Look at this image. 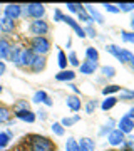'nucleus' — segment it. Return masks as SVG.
Wrapping results in <instances>:
<instances>
[{"label":"nucleus","mask_w":134,"mask_h":151,"mask_svg":"<svg viewBox=\"0 0 134 151\" xmlns=\"http://www.w3.org/2000/svg\"><path fill=\"white\" fill-rule=\"evenodd\" d=\"M32 151H54V143L47 138H40V136H35L32 139V145H30Z\"/></svg>","instance_id":"nucleus-1"},{"label":"nucleus","mask_w":134,"mask_h":151,"mask_svg":"<svg viewBox=\"0 0 134 151\" xmlns=\"http://www.w3.org/2000/svg\"><path fill=\"white\" fill-rule=\"evenodd\" d=\"M49 49H50V42H49L47 39L44 37H34L32 40V50L35 52V54H45V52H49Z\"/></svg>","instance_id":"nucleus-2"},{"label":"nucleus","mask_w":134,"mask_h":151,"mask_svg":"<svg viewBox=\"0 0 134 151\" xmlns=\"http://www.w3.org/2000/svg\"><path fill=\"white\" fill-rule=\"evenodd\" d=\"M47 30H49V25H47L45 20L37 19V20H34L32 24H30V32L37 34L35 37H42V34H47Z\"/></svg>","instance_id":"nucleus-3"},{"label":"nucleus","mask_w":134,"mask_h":151,"mask_svg":"<svg viewBox=\"0 0 134 151\" xmlns=\"http://www.w3.org/2000/svg\"><path fill=\"white\" fill-rule=\"evenodd\" d=\"M44 12H45V9H44V5H40V4H29V5H25V14L34 17L35 20H37V19H42Z\"/></svg>","instance_id":"nucleus-4"},{"label":"nucleus","mask_w":134,"mask_h":151,"mask_svg":"<svg viewBox=\"0 0 134 151\" xmlns=\"http://www.w3.org/2000/svg\"><path fill=\"white\" fill-rule=\"evenodd\" d=\"M62 20H64L65 24H67V25H70V29H72V30H74V32L77 34V35H79L80 39H82V37H86V32H84V29L80 27V25L74 20V19H72V17L64 15V19H62Z\"/></svg>","instance_id":"nucleus-5"},{"label":"nucleus","mask_w":134,"mask_h":151,"mask_svg":"<svg viewBox=\"0 0 134 151\" xmlns=\"http://www.w3.org/2000/svg\"><path fill=\"white\" fill-rule=\"evenodd\" d=\"M20 14H22V7L20 5H14V4H10V5L5 7V19H9V20H15Z\"/></svg>","instance_id":"nucleus-6"},{"label":"nucleus","mask_w":134,"mask_h":151,"mask_svg":"<svg viewBox=\"0 0 134 151\" xmlns=\"http://www.w3.org/2000/svg\"><path fill=\"white\" fill-rule=\"evenodd\" d=\"M35 52L32 49H27V50H22V59H20V65H32L34 59H35Z\"/></svg>","instance_id":"nucleus-7"},{"label":"nucleus","mask_w":134,"mask_h":151,"mask_svg":"<svg viewBox=\"0 0 134 151\" xmlns=\"http://www.w3.org/2000/svg\"><path fill=\"white\" fill-rule=\"evenodd\" d=\"M133 128H134V123L128 118V116L121 118V121H119V131H121L123 134H126V133H131V131H133Z\"/></svg>","instance_id":"nucleus-8"},{"label":"nucleus","mask_w":134,"mask_h":151,"mask_svg":"<svg viewBox=\"0 0 134 151\" xmlns=\"http://www.w3.org/2000/svg\"><path fill=\"white\" fill-rule=\"evenodd\" d=\"M32 101H34V103H37V104L44 103V104H47V106H52V99H50V97H49L44 91H37V92H35L34 97H32Z\"/></svg>","instance_id":"nucleus-9"},{"label":"nucleus","mask_w":134,"mask_h":151,"mask_svg":"<svg viewBox=\"0 0 134 151\" xmlns=\"http://www.w3.org/2000/svg\"><path fill=\"white\" fill-rule=\"evenodd\" d=\"M15 116L22 121H27V123H34L35 121V114L30 111V109H22V111H17Z\"/></svg>","instance_id":"nucleus-10"},{"label":"nucleus","mask_w":134,"mask_h":151,"mask_svg":"<svg viewBox=\"0 0 134 151\" xmlns=\"http://www.w3.org/2000/svg\"><path fill=\"white\" fill-rule=\"evenodd\" d=\"M123 141H124V134L119 129H114V131H111V133H109V143H111L113 146L121 145Z\"/></svg>","instance_id":"nucleus-11"},{"label":"nucleus","mask_w":134,"mask_h":151,"mask_svg":"<svg viewBox=\"0 0 134 151\" xmlns=\"http://www.w3.org/2000/svg\"><path fill=\"white\" fill-rule=\"evenodd\" d=\"M96 69H97V62H94V60H86L80 65V72L82 74H94Z\"/></svg>","instance_id":"nucleus-12"},{"label":"nucleus","mask_w":134,"mask_h":151,"mask_svg":"<svg viewBox=\"0 0 134 151\" xmlns=\"http://www.w3.org/2000/svg\"><path fill=\"white\" fill-rule=\"evenodd\" d=\"M79 150L80 151H94L96 150V145L91 138H82L80 139V145H79Z\"/></svg>","instance_id":"nucleus-13"},{"label":"nucleus","mask_w":134,"mask_h":151,"mask_svg":"<svg viewBox=\"0 0 134 151\" xmlns=\"http://www.w3.org/2000/svg\"><path fill=\"white\" fill-rule=\"evenodd\" d=\"M10 44L7 42L5 39H0V59H5L10 55Z\"/></svg>","instance_id":"nucleus-14"},{"label":"nucleus","mask_w":134,"mask_h":151,"mask_svg":"<svg viewBox=\"0 0 134 151\" xmlns=\"http://www.w3.org/2000/svg\"><path fill=\"white\" fill-rule=\"evenodd\" d=\"M75 77L74 70H60L59 74H55V79L57 81H72Z\"/></svg>","instance_id":"nucleus-15"},{"label":"nucleus","mask_w":134,"mask_h":151,"mask_svg":"<svg viewBox=\"0 0 134 151\" xmlns=\"http://www.w3.org/2000/svg\"><path fill=\"white\" fill-rule=\"evenodd\" d=\"M106 49H107V52H111V54H113L118 60H121V62H126V60H124V57H123V50H121L118 45H113V44H111V45H107Z\"/></svg>","instance_id":"nucleus-16"},{"label":"nucleus","mask_w":134,"mask_h":151,"mask_svg":"<svg viewBox=\"0 0 134 151\" xmlns=\"http://www.w3.org/2000/svg\"><path fill=\"white\" fill-rule=\"evenodd\" d=\"M67 106L70 111H79L80 109V99L77 96H69L67 97Z\"/></svg>","instance_id":"nucleus-17"},{"label":"nucleus","mask_w":134,"mask_h":151,"mask_svg":"<svg viewBox=\"0 0 134 151\" xmlns=\"http://www.w3.org/2000/svg\"><path fill=\"white\" fill-rule=\"evenodd\" d=\"M35 72H39V70H42L44 67H45V59H44L42 55H35V59H34L32 65H30Z\"/></svg>","instance_id":"nucleus-18"},{"label":"nucleus","mask_w":134,"mask_h":151,"mask_svg":"<svg viewBox=\"0 0 134 151\" xmlns=\"http://www.w3.org/2000/svg\"><path fill=\"white\" fill-rule=\"evenodd\" d=\"M84 7H86L87 12L91 14V15H89L91 19H96V20L99 22V24H104V17H102L101 14H99V12H97L96 9H94V7H92V5H84Z\"/></svg>","instance_id":"nucleus-19"},{"label":"nucleus","mask_w":134,"mask_h":151,"mask_svg":"<svg viewBox=\"0 0 134 151\" xmlns=\"http://www.w3.org/2000/svg\"><path fill=\"white\" fill-rule=\"evenodd\" d=\"M0 29L4 30V32H10V30H14V20H9V19H2L0 20Z\"/></svg>","instance_id":"nucleus-20"},{"label":"nucleus","mask_w":134,"mask_h":151,"mask_svg":"<svg viewBox=\"0 0 134 151\" xmlns=\"http://www.w3.org/2000/svg\"><path fill=\"white\" fill-rule=\"evenodd\" d=\"M116 103H118V99H116V97H113V96H107V99H106V101H104V103L101 104V108L104 109V111H107V109L114 108V106H116Z\"/></svg>","instance_id":"nucleus-21"},{"label":"nucleus","mask_w":134,"mask_h":151,"mask_svg":"<svg viewBox=\"0 0 134 151\" xmlns=\"http://www.w3.org/2000/svg\"><path fill=\"white\" fill-rule=\"evenodd\" d=\"M65 151H80L79 150V143H77L74 138H69L67 143H65Z\"/></svg>","instance_id":"nucleus-22"},{"label":"nucleus","mask_w":134,"mask_h":151,"mask_svg":"<svg viewBox=\"0 0 134 151\" xmlns=\"http://www.w3.org/2000/svg\"><path fill=\"white\" fill-rule=\"evenodd\" d=\"M86 55H87V60H94V62H97V59H99V52H97L94 47H87Z\"/></svg>","instance_id":"nucleus-23"},{"label":"nucleus","mask_w":134,"mask_h":151,"mask_svg":"<svg viewBox=\"0 0 134 151\" xmlns=\"http://www.w3.org/2000/svg\"><path fill=\"white\" fill-rule=\"evenodd\" d=\"M10 59H12V62H15V64H20L22 49H14V52H10Z\"/></svg>","instance_id":"nucleus-24"},{"label":"nucleus","mask_w":134,"mask_h":151,"mask_svg":"<svg viewBox=\"0 0 134 151\" xmlns=\"http://www.w3.org/2000/svg\"><path fill=\"white\" fill-rule=\"evenodd\" d=\"M121 101H128V99H134V91H128V89H121Z\"/></svg>","instance_id":"nucleus-25"},{"label":"nucleus","mask_w":134,"mask_h":151,"mask_svg":"<svg viewBox=\"0 0 134 151\" xmlns=\"http://www.w3.org/2000/svg\"><path fill=\"white\" fill-rule=\"evenodd\" d=\"M80 119V116H72V118H64L62 121H60V124L62 126H72V124H75L77 121Z\"/></svg>","instance_id":"nucleus-26"},{"label":"nucleus","mask_w":134,"mask_h":151,"mask_svg":"<svg viewBox=\"0 0 134 151\" xmlns=\"http://www.w3.org/2000/svg\"><path fill=\"white\" fill-rule=\"evenodd\" d=\"M101 72L106 76V77H113V76L116 74V69L111 67V65H104V67H101Z\"/></svg>","instance_id":"nucleus-27"},{"label":"nucleus","mask_w":134,"mask_h":151,"mask_svg":"<svg viewBox=\"0 0 134 151\" xmlns=\"http://www.w3.org/2000/svg\"><path fill=\"white\" fill-rule=\"evenodd\" d=\"M10 141V134L9 133H0V148H5Z\"/></svg>","instance_id":"nucleus-28"},{"label":"nucleus","mask_w":134,"mask_h":151,"mask_svg":"<svg viewBox=\"0 0 134 151\" xmlns=\"http://www.w3.org/2000/svg\"><path fill=\"white\" fill-rule=\"evenodd\" d=\"M52 131L57 136H64V126H62L60 123H54L52 124Z\"/></svg>","instance_id":"nucleus-29"},{"label":"nucleus","mask_w":134,"mask_h":151,"mask_svg":"<svg viewBox=\"0 0 134 151\" xmlns=\"http://www.w3.org/2000/svg\"><path fill=\"white\" fill-rule=\"evenodd\" d=\"M121 91V87L119 86H107V87H104V89H102V94H114V92H119Z\"/></svg>","instance_id":"nucleus-30"},{"label":"nucleus","mask_w":134,"mask_h":151,"mask_svg":"<svg viewBox=\"0 0 134 151\" xmlns=\"http://www.w3.org/2000/svg\"><path fill=\"white\" fill-rule=\"evenodd\" d=\"M57 59H59V65L60 69H65V65H67V57L62 50H59V55H57Z\"/></svg>","instance_id":"nucleus-31"},{"label":"nucleus","mask_w":134,"mask_h":151,"mask_svg":"<svg viewBox=\"0 0 134 151\" xmlns=\"http://www.w3.org/2000/svg\"><path fill=\"white\" fill-rule=\"evenodd\" d=\"M118 9H119V12H131V10H134V4H119L118 5Z\"/></svg>","instance_id":"nucleus-32"},{"label":"nucleus","mask_w":134,"mask_h":151,"mask_svg":"<svg viewBox=\"0 0 134 151\" xmlns=\"http://www.w3.org/2000/svg\"><path fill=\"white\" fill-rule=\"evenodd\" d=\"M123 57H124V60H126V62H131V64H133V67H134V54H131L129 50H123Z\"/></svg>","instance_id":"nucleus-33"},{"label":"nucleus","mask_w":134,"mask_h":151,"mask_svg":"<svg viewBox=\"0 0 134 151\" xmlns=\"http://www.w3.org/2000/svg\"><path fill=\"white\" fill-rule=\"evenodd\" d=\"M9 109H5V108H0V123H5L7 119H9Z\"/></svg>","instance_id":"nucleus-34"},{"label":"nucleus","mask_w":134,"mask_h":151,"mask_svg":"<svg viewBox=\"0 0 134 151\" xmlns=\"http://www.w3.org/2000/svg\"><path fill=\"white\" fill-rule=\"evenodd\" d=\"M123 40L134 44V32H123Z\"/></svg>","instance_id":"nucleus-35"},{"label":"nucleus","mask_w":134,"mask_h":151,"mask_svg":"<svg viewBox=\"0 0 134 151\" xmlns=\"http://www.w3.org/2000/svg\"><path fill=\"white\" fill-rule=\"evenodd\" d=\"M67 9H69L70 12H77V14H79V10H82L84 7L80 5V4H67Z\"/></svg>","instance_id":"nucleus-36"},{"label":"nucleus","mask_w":134,"mask_h":151,"mask_svg":"<svg viewBox=\"0 0 134 151\" xmlns=\"http://www.w3.org/2000/svg\"><path fill=\"white\" fill-rule=\"evenodd\" d=\"M104 9H106L107 12H111V14H118L119 12L118 5H113V4H104Z\"/></svg>","instance_id":"nucleus-37"},{"label":"nucleus","mask_w":134,"mask_h":151,"mask_svg":"<svg viewBox=\"0 0 134 151\" xmlns=\"http://www.w3.org/2000/svg\"><path fill=\"white\" fill-rule=\"evenodd\" d=\"M67 60H69L72 65H75V67L79 65V60H77V54H75V52H70V54H69V59H67Z\"/></svg>","instance_id":"nucleus-38"},{"label":"nucleus","mask_w":134,"mask_h":151,"mask_svg":"<svg viewBox=\"0 0 134 151\" xmlns=\"http://www.w3.org/2000/svg\"><path fill=\"white\" fill-rule=\"evenodd\" d=\"M79 17H80V20H86V22H91V20H92L91 17H89L86 12H84V9H82V10H79Z\"/></svg>","instance_id":"nucleus-39"},{"label":"nucleus","mask_w":134,"mask_h":151,"mask_svg":"<svg viewBox=\"0 0 134 151\" xmlns=\"http://www.w3.org/2000/svg\"><path fill=\"white\" fill-rule=\"evenodd\" d=\"M84 32H87L86 35H91V37H96V30H94V27H91V25H87V27L84 29Z\"/></svg>","instance_id":"nucleus-40"},{"label":"nucleus","mask_w":134,"mask_h":151,"mask_svg":"<svg viewBox=\"0 0 134 151\" xmlns=\"http://www.w3.org/2000/svg\"><path fill=\"white\" fill-rule=\"evenodd\" d=\"M92 109H96V101H89V104L86 106L87 113H92Z\"/></svg>","instance_id":"nucleus-41"},{"label":"nucleus","mask_w":134,"mask_h":151,"mask_svg":"<svg viewBox=\"0 0 134 151\" xmlns=\"http://www.w3.org/2000/svg\"><path fill=\"white\" fill-rule=\"evenodd\" d=\"M54 15H55V22H60L62 19H64V15H62V12H60V10H55Z\"/></svg>","instance_id":"nucleus-42"},{"label":"nucleus","mask_w":134,"mask_h":151,"mask_svg":"<svg viewBox=\"0 0 134 151\" xmlns=\"http://www.w3.org/2000/svg\"><path fill=\"white\" fill-rule=\"evenodd\" d=\"M126 116H128V118H129V119H131V121L134 123V108H133V109H129V113L126 114Z\"/></svg>","instance_id":"nucleus-43"},{"label":"nucleus","mask_w":134,"mask_h":151,"mask_svg":"<svg viewBox=\"0 0 134 151\" xmlns=\"http://www.w3.org/2000/svg\"><path fill=\"white\" fill-rule=\"evenodd\" d=\"M126 145H128L129 148H134V138H129V139H128V143H126Z\"/></svg>","instance_id":"nucleus-44"},{"label":"nucleus","mask_w":134,"mask_h":151,"mask_svg":"<svg viewBox=\"0 0 134 151\" xmlns=\"http://www.w3.org/2000/svg\"><path fill=\"white\" fill-rule=\"evenodd\" d=\"M4 72H5V64H4V62L0 60V76L4 74Z\"/></svg>","instance_id":"nucleus-45"},{"label":"nucleus","mask_w":134,"mask_h":151,"mask_svg":"<svg viewBox=\"0 0 134 151\" xmlns=\"http://www.w3.org/2000/svg\"><path fill=\"white\" fill-rule=\"evenodd\" d=\"M39 116H40V118H42V119H45V118H47V114L44 113V111H40V113H39Z\"/></svg>","instance_id":"nucleus-46"},{"label":"nucleus","mask_w":134,"mask_h":151,"mask_svg":"<svg viewBox=\"0 0 134 151\" xmlns=\"http://www.w3.org/2000/svg\"><path fill=\"white\" fill-rule=\"evenodd\" d=\"M69 87H72V91H74V92H79V89H77V87H75L74 86V84H70V86Z\"/></svg>","instance_id":"nucleus-47"},{"label":"nucleus","mask_w":134,"mask_h":151,"mask_svg":"<svg viewBox=\"0 0 134 151\" xmlns=\"http://www.w3.org/2000/svg\"><path fill=\"white\" fill-rule=\"evenodd\" d=\"M131 27H133V30H134V17L131 19Z\"/></svg>","instance_id":"nucleus-48"},{"label":"nucleus","mask_w":134,"mask_h":151,"mask_svg":"<svg viewBox=\"0 0 134 151\" xmlns=\"http://www.w3.org/2000/svg\"><path fill=\"white\" fill-rule=\"evenodd\" d=\"M0 92H2V87H0Z\"/></svg>","instance_id":"nucleus-49"}]
</instances>
